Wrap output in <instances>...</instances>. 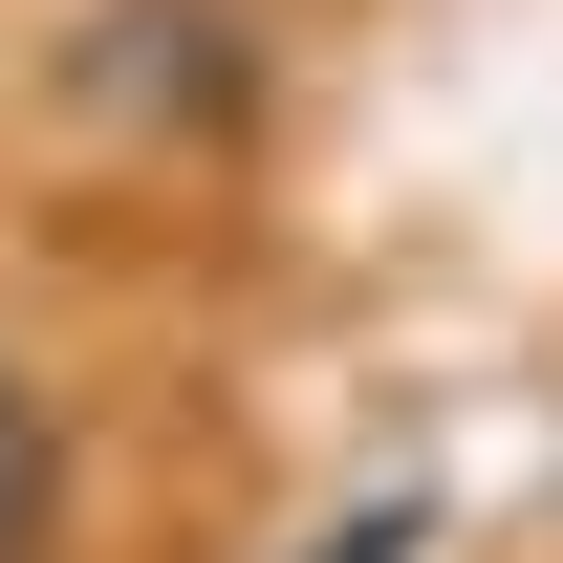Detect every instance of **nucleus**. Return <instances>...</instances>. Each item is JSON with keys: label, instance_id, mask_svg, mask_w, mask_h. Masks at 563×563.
<instances>
[{"label": "nucleus", "instance_id": "f257e3e1", "mask_svg": "<svg viewBox=\"0 0 563 563\" xmlns=\"http://www.w3.org/2000/svg\"><path fill=\"white\" fill-rule=\"evenodd\" d=\"M239 87H261L239 0H109L87 22V109H239Z\"/></svg>", "mask_w": 563, "mask_h": 563}, {"label": "nucleus", "instance_id": "f03ea898", "mask_svg": "<svg viewBox=\"0 0 563 563\" xmlns=\"http://www.w3.org/2000/svg\"><path fill=\"white\" fill-rule=\"evenodd\" d=\"M66 542V433H44V390L0 368V563H44Z\"/></svg>", "mask_w": 563, "mask_h": 563}, {"label": "nucleus", "instance_id": "7ed1b4c3", "mask_svg": "<svg viewBox=\"0 0 563 563\" xmlns=\"http://www.w3.org/2000/svg\"><path fill=\"white\" fill-rule=\"evenodd\" d=\"M303 563H433V498H347V520H325Z\"/></svg>", "mask_w": 563, "mask_h": 563}]
</instances>
